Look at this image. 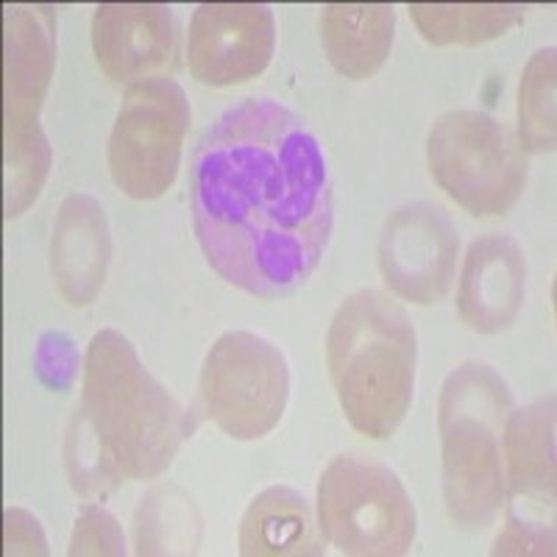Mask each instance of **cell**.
<instances>
[{
    "label": "cell",
    "instance_id": "obj_13",
    "mask_svg": "<svg viewBox=\"0 0 557 557\" xmlns=\"http://www.w3.org/2000/svg\"><path fill=\"white\" fill-rule=\"evenodd\" d=\"M92 51L112 82L162 76L176 67V14L162 3H101L92 14Z\"/></svg>",
    "mask_w": 557,
    "mask_h": 557
},
{
    "label": "cell",
    "instance_id": "obj_9",
    "mask_svg": "<svg viewBox=\"0 0 557 557\" xmlns=\"http://www.w3.org/2000/svg\"><path fill=\"white\" fill-rule=\"evenodd\" d=\"M290 393L285 355L253 332H226L209 348L201 366V396L207 412L237 441L265 437L282 421Z\"/></svg>",
    "mask_w": 557,
    "mask_h": 557
},
{
    "label": "cell",
    "instance_id": "obj_7",
    "mask_svg": "<svg viewBox=\"0 0 557 557\" xmlns=\"http://www.w3.org/2000/svg\"><path fill=\"white\" fill-rule=\"evenodd\" d=\"M318 527L341 555L399 557L416 539V505L387 466L341 455L318 482Z\"/></svg>",
    "mask_w": 557,
    "mask_h": 557
},
{
    "label": "cell",
    "instance_id": "obj_21",
    "mask_svg": "<svg viewBox=\"0 0 557 557\" xmlns=\"http://www.w3.org/2000/svg\"><path fill=\"white\" fill-rule=\"evenodd\" d=\"M3 530H7V555H48V541H45L42 527L23 507H9Z\"/></svg>",
    "mask_w": 557,
    "mask_h": 557
},
{
    "label": "cell",
    "instance_id": "obj_11",
    "mask_svg": "<svg viewBox=\"0 0 557 557\" xmlns=\"http://www.w3.org/2000/svg\"><path fill=\"white\" fill-rule=\"evenodd\" d=\"M455 223L444 209L412 201L393 209L380 237V271L393 296L435 305L449 290L457 265Z\"/></svg>",
    "mask_w": 557,
    "mask_h": 557
},
{
    "label": "cell",
    "instance_id": "obj_4",
    "mask_svg": "<svg viewBox=\"0 0 557 557\" xmlns=\"http://www.w3.org/2000/svg\"><path fill=\"white\" fill-rule=\"evenodd\" d=\"M513 410L507 382L485 362L469 360L444 382L437 430L444 446V502L451 521L476 532L505 505V424Z\"/></svg>",
    "mask_w": 557,
    "mask_h": 557
},
{
    "label": "cell",
    "instance_id": "obj_16",
    "mask_svg": "<svg viewBox=\"0 0 557 557\" xmlns=\"http://www.w3.org/2000/svg\"><path fill=\"white\" fill-rule=\"evenodd\" d=\"M396 34L387 3H330L321 9V42L332 67L346 78H368L385 64Z\"/></svg>",
    "mask_w": 557,
    "mask_h": 557
},
{
    "label": "cell",
    "instance_id": "obj_6",
    "mask_svg": "<svg viewBox=\"0 0 557 557\" xmlns=\"http://www.w3.org/2000/svg\"><path fill=\"white\" fill-rule=\"evenodd\" d=\"M426 162L437 187L474 218L505 215L524 193V148L513 128L487 112L441 114L426 139Z\"/></svg>",
    "mask_w": 557,
    "mask_h": 557
},
{
    "label": "cell",
    "instance_id": "obj_12",
    "mask_svg": "<svg viewBox=\"0 0 557 557\" xmlns=\"http://www.w3.org/2000/svg\"><path fill=\"white\" fill-rule=\"evenodd\" d=\"M276 48L273 9L262 3H201L187 34L190 73L203 87H235L268 67Z\"/></svg>",
    "mask_w": 557,
    "mask_h": 557
},
{
    "label": "cell",
    "instance_id": "obj_8",
    "mask_svg": "<svg viewBox=\"0 0 557 557\" xmlns=\"http://www.w3.org/2000/svg\"><path fill=\"white\" fill-rule=\"evenodd\" d=\"M190 117V101L173 78L128 84L109 137V173L117 190L137 201L165 196L176 182Z\"/></svg>",
    "mask_w": 557,
    "mask_h": 557
},
{
    "label": "cell",
    "instance_id": "obj_17",
    "mask_svg": "<svg viewBox=\"0 0 557 557\" xmlns=\"http://www.w3.org/2000/svg\"><path fill=\"white\" fill-rule=\"evenodd\" d=\"M318 524L305 496L285 485L265 487L248 505L240 524V555L301 557L321 555Z\"/></svg>",
    "mask_w": 557,
    "mask_h": 557
},
{
    "label": "cell",
    "instance_id": "obj_20",
    "mask_svg": "<svg viewBox=\"0 0 557 557\" xmlns=\"http://www.w3.org/2000/svg\"><path fill=\"white\" fill-rule=\"evenodd\" d=\"M67 552L70 555H126L121 524L103 507L87 505L76 519Z\"/></svg>",
    "mask_w": 557,
    "mask_h": 557
},
{
    "label": "cell",
    "instance_id": "obj_18",
    "mask_svg": "<svg viewBox=\"0 0 557 557\" xmlns=\"http://www.w3.org/2000/svg\"><path fill=\"white\" fill-rule=\"evenodd\" d=\"M407 12L430 45L491 42L524 17L516 3H410Z\"/></svg>",
    "mask_w": 557,
    "mask_h": 557
},
{
    "label": "cell",
    "instance_id": "obj_5",
    "mask_svg": "<svg viewBox=\"0 0 557 557\" xmlns=\"http://www.w3.org/2000/svg\"><path fill=\"white\" fill-rule=\"evenodd\" d=\"M57 62V14L51 7H7L3 14V165L7 218L23 215L51 171V146L39 128V107Z\"/></svg>",
    "mask_w": 557,
    "mask_h": 557
},
{
    "label": "cell",
    "instance_id": "obj_14",
    "mask_svg": "<svg viewBox=\"0 0 557 557\" xmlns=\"http://www.w3.org/2000/svg\"><path fill=\"white\" fill-rule=\"evenodd\" d=\"M527 293V260L510 235H485L466 253L457 312L469 330L496 335L519 318Z\"/></svg>",
    "mask_w": 557,
    "mask_h": 557
},
{
    "label": "cell",
    "instance_id": "obj_3",
    "mask_svg": "<svg viewBox=\"0 0 557 557\" xmlns=\"http://www.w3.org/2000/svg\"><path fill=\"white\" fill-rule=\"evenodd\" d=\"M326 362L348 424L374 441L399 430L418 366V335L405 307L380 290L348 296L326 332Z\"/></svg>",
    "mask_w": 557,
    "mask_h": 557
},
{
    "label": "cell",
    "instance_id": "obj_19",
    "mask_svg": "<svg viewBox=\"0 0 557 557\" xmlns=\"http://www.w3.org/2000/svg\"><path fill=\"white\" fill-rule=\"evenodd\" d=\"M557 53L544 48L527 62L519 84V143L524 151L544 153L555 148V89Z\"/></svg>",
    "mask_w": 557,
    "mask_h": 557
},
{
    "label": "cell",
    "instance_id": "obj_10",
    "mask_svg": "<svg viewBox=\"0 0 557 557\" xmlns=\"http://www.w3.org/2000/svg\"><path fill=\"white\" fill-rule=\"evenodd\" d=\"M555 396H544L507 416V524L494 555H555Z\"/></svg>",
    "mask_w": 557,
    "mask_h": 557
},
{
    "label": "cell",
    "instance_id": "obj_2",
    "mask_svg": "<svg viewBox=\"0 0 557 557\" xmlns=\"http://www.w3.org/2000/svg\"><path fill=\"white\" fill-rule=\"evenodd\" d=\"M78 432L70 435L73 487L89 494L103 482L157 480L171 469L184 437L193 432L187 412L159 385L121 332L101 330L84 357Z\"/></svg>",
    "mask_w": 557,
    "mask_h": 557
},
{
    "label": "cell",
    "instance_id": "obj_15",
    "mask_svg": "<svg viewBox=\"0 0 557 557\" xmlns=\"http://www.w3.org/2000/svg\"><path fill=\"white\" fill-rule=\"evenodd\" d=\"M112 240L101 203L92 196L64 198L51 240V271L73 307H87L107 282Z\"/></svg>",
    "mask_w": 557,
    "mask_h": 557
},
{
    "label": "cell",
    "instance_id": "obj_1",
    "mask_svg": "<svg viewBox=\"0 0 557 557\" xmlns=\"http://www.w3.org/2000/svg\"><path fill=\"white\" fill-rule=\"evenodd\" d=\"M190 203L212 271L257 298L305 285L335 223L330 165L315 134L271 98L235 103L203 134Z\"/></svg>",
    "mask_w": 557,
    "mask_h": 557
}]
</instances>
